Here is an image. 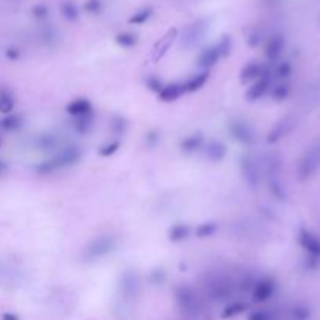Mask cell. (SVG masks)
Returning <instances> with one entry per match:
<instances>
[{"label": "cell", "mask_w": 320, "mask_h": 320, "mask_svg": "<svg viewBox=\"0 0 320 320\" xmlns=\"http://www.w3.org/2000/svg\"><path fill=\"white\" fill-rule=\"evenodd\" d=\"M83 158V148L82 146L75 142H68L66 146H62L60 150L55 152V155L50 158L41 161L38 166H34L36 174L40 175H48L55 174L58 170H64L76 166Z\"/></svg>", "instance_id": "1"}, {"label": "cell", "mask_w": 320, "mask_h": 320, "mask_svg": "<svg viewBox=\"0 0 320 320\" xmlns=\"http://www.w3.org/2000/svg\"><path fill=\"white\" fill-rule=\"evenodd\" d=\"M119 247V239L114 234H100L84 247L82 258L84 262H98L111 256Z\"/></svg>", "instance_id": "2"}, {"label": "cell", "mask_w": 320, "mask_h": 320, "mask_svg": "<svg viewBox=\"0 0 320 320\" xmlns=\"http://www.w3.org/2000/svg\"><path fill=\"white\" fill-rule=\"evenodd\" d=\"M228 134L233 140H236L238 144L244 146V147H250L254 144V130L253 125L240 118H234L228 122Z\"/></svg>", "instance_id": "3"}, {"label": "cell", "mask_w": 320, "mask_h": 320, "mask_svg": "<svg viewBox=\"0 0 320 320\" xmlns=\"http://www.w3.org/2000/svg\"><path fill=\"white\" fill-rule=\"evenodd\" d=\"M140 289V278L134 268H126L119 276V290L126 300L138 297Z\"/></svg>", "instance_id": "4"}, {"label": "cell", "mask_w": 320, "mask_h": 320, "mask_svg": "<svg viewBox=\"0 0 320 320\" xmlns=\"http://www.w3.org/2000/svg\"><path fill=\"white\" fill-rule=\"evenodd\" d=\"M239 168H240V174H242V176H244L246 183L252 189H254L260 184V182H261L260 168H258V161L254 160L253 155H250V153H244V155L240 156Z\"/></svg>", "instance_id": "5"}, {"label": "cell", "mask_w": 320, "mask_h": 320, "mask_svg": "<svg viewBox=\"0 0 320 320\" xmlns=\"http://www.w3.org/2000/svg\"><path fill=\"white\" fill-rule=\"evenodd\" d=\"M276 283L270 276H262L256 280L252 286V300L254 303H266L275 296Z\"/></svg>", "instance_id": "6"}, {"label": "cell", "mask_w": 320, "mask_h": 320, "mask_svg": "<svg viewBox=\"0 0 320 320\" xmlns=\"http://www.w3.org/2000/svg\"><path fill=\"white\" fill-rule=\"evenodd\" d=\"M266 75H270L266 64H262L260 61H250L240 69L239 80L242 84H252L253 82L260 80L261 76H266Z\"/></svg>", "instance_id": "7"}, {"label": "cell", "mask_w": 320, "mask_h": 320, "mask_svg": "<svg viewBox=\"0 0 320 320\" xmlns=\"http://www.w3.org/2000/svg\"><path fill=\"white\" fill-rule=\"evenodd\" d=\"M66 112L72 119H80V118H86V116H91V114H96L92 102L86 97H78V98L70 100L66 106Z\"/></svg>", "instance_id": "8"}, {"label": "cell", "mask_w": 320, "mask_h": 320, "mask_svg": "<svg viewBox=\"0 0 320 320\" xmlns=\"http://www.w3.org/2000/svg\"><path fill=\"white\" fill-rule=\"evenodd\" d=\"M175 298L176 303L180 304V308L186 312H197L198 310V302H197V296L194 294L189 286H180L175 289Z\"/></svg>", "instance_id": "9"}, {"label": "cell", "mask_w": 320, "mask_h": 320, "mask_svg": "<svg viewBox=\"0 0 320 320\" xmlns=\"http://www.w3.org/2000/svg\"><path fill=\"white\" fill-rule=\"evenodd\" d=\"M220 60H222V56H220L219 48H217L216 44H212V46L202 48V52L197 56V66L202 70H211L214 66L219 64Z\"/></svg>", "instance_id": "10"}, {"label": "cell", "mask_w": 320, "mask_h": 320, "mask_svg": "<svg viewBox=\"0 0 320 320\" xmlns=\"http://www.w3.org/2000/svg\"><path fill=\"white\" fill-rule=\"evenodd\" d=\"M272 89V80H270V75H266V76H261L260 80L253 82L248 89L246 91V98L248 102H258L261 100L262 97H266V94Z\"/></svg>", "instance_id": "11"}, {"label": "cell", "mask_w": 320, "mask_h": 320, "mask_svg": "<svg viewBox=\"0 0 320 320\" xmlns=\"http://www.w3.org/2000/svg\"><path fill=\"white\" fill-rule=\"evenodd\" d=\"M204 144H206V139L202 132H194L188 136H184L180 140V150L184 155H194V153L203 150Z\"/></svg>", "instance_id": "12"}, {"label": "cell", "mask_w": 320, "mask_h": 320, "mask_svg": "<svg viewBox=\"0 0 320 320\" xmlns=\"http://www.w3.org/2000/svg\"><path fill=\"white\" fill-rule=\"evenodd\" d=\"M34 144H36L38 150L54 152V150H60L62 146H66L68 142H62L61 134H56V133H52V132H44L41 134H38Z\"/></svg>", "instance_id": "13"}, {"label": "cell", "mask_w": 320, "mask_h": 320, "mask_svg": "<svg viewBox=\"0 0 320 320\" xmlns=\"http://www.w3.org/2000/svg\"><path fill=\"white\" fill-rule=\"evenodd\" d=\"M203 153H204V158H206L208 161H211V162H220L228 155V147H226L225 142H222V140L212 139V140H210L208 144H204Z\"/></svg>", "instance_id": "14"}, {"label": "cell", "mask_w": 320, "mask_h": 320, "mask_svg": "<svg viewBox=\"0 0 320 320\" xmlns=\"http://www.w3.org/2000/svg\"><path fill=\"white\" fill-rule=\"evenodd\" d=\"M183 94H186L183 82H174V83H164V86L156 94V97L160 102H164V104H174V102H176Z\"/></svg>", "instance_id": "15"}, {"label": "cell", "mask_w": 320, "mask_h": 320, "mask_svg": "<svg viewBox=\"0 0 320 320\" xmlns=\"http://www.w3.org/2000/svg\"><path fill=\"white\" fill-rule=\"evenodd\" d=\"M176 36H178V30H176V28H170L168 33H166V34L161 38V40L156 41V44L153 46V54H152L153 62H158L166 54L169 52V48H170L172 44L175 42Z\"/></svg>", "instance_id": "16"}, {"label": "cell", "mask_w": 320, "mask_h": 320, "mask_svg": "<svg viewBox=\"0 0 320 320\" xmlns=\"http://www.w3.org/2000/svg\"><path fill=\"white\" fill-rule=\"evenodd\" d=\"M192 236V226L186 222H176L168 228V239L172 244H182Z\"/></svg>", "instance_id": "17"}, {"label": "cell", "mask_w": 320, "mask_h": 320, "mask_svg": "<svg viewBox=\"0 0 320 320\" xmlns=\"http://www.w3.org/2000/svg\"><path fill=\"white\" fill-rule=\"evenodd\" d=\"M210 75H211V70H200V72L192 74L186 82H183L184 92L186 94H192V92L200 91V89L208 83Z\"/></svg>", "instance_id": "18"}, {"label": "cell", "mask_w": 320, "mask_h": 320, "mask_svg": "<svg viewBox=\"0 0 320 320\" xmlns=\"http://www.w3.org/2000/svg\"><path fill=\"white\" fill-rule=\"evenodd\" d=\"M24 122L25 120L20 114H16V112L6 114V116H4L2 119H0V132H5V133L19 132L24 128Z\"/></svg>", "instance_id": "19"}, {"label": "cell", "mask_w": 320, "mask_h": 320, "mask_svg": "<svg viewBox=\"0 0 320 320\" xmlns=\"http://www.w3.org/2000/svg\"><path fill=\"white\" fill-rule=\"evenodd\" d=\"M16 108V97L8 88H0V114L6 116V114L14 112Z\"/></svg>", "instance_id": "20"}, {"label": "cell", "mask_w": 320, "mask_h": 320, "mask_svg": "<svg viewBox=\"0 0 320 320\" xmlns=\"http://www.w3.org/2000/svg\"><path fill=\"white\" fill-rule=\"evenodd\" d=\"M284 47V41L280 34L272 36L266 44V56L268 61H276L281 55V50Z\"/></svg>", "instance_id": "21"}, {"label": "cell", "mask_w": 320, "mask_h": 320, "mask_svg": "<svg viewBox=\"0 0 320 320\" xmlns=\"http://www.w3.org/2000/svg\"><path fill=\"white\" fill-rule=\"evenodd\" d=\"M94 122H96V114H91V116H86V118H80V119H72V128L76 134L88 136L94 130Z\"/></svg>", "instance_id": "22"}, {"label": "cell", "mask_w": 320, "mask_h": 320, "mask_svg": "<svg viewBox=\"0 0 320 320\" xmlns=\"http://www.w3.org/2000/svg\"><path fill=\"white\" fill-rule=\"evenodd\" d=\"M110 132L116 136V139L120 140V138H124L128 132V120L122 114H114L110 120Z\"/></svg>", "instance_id": "23"}, {"label": "cell", "mask_w": 320, "mask_h": 320, "mask_svg": "<svg viewBox=\"0 0 320 320\" xmlns=\"http://www.w3.org/2000/svg\"><path fill=\"white\" fill-rule=\"evenodd\" d=\"M300 244L312 254H320V240L310 232L302 230L300 232Z\"/></svg>", "instance_id": "24"}, {"label": "cell", "mask_w": 320, "mask_h": 320, "mask_svg": "<svg viewBox=\"0 0 320 320\" xmlns=\"http://www.w3.org/2000/svg\"><path fill=\"white\" fill-rule=\"evenodd\" d=\"M248 311V303L246 302H233V303H230L226 304L225 308L222 310V317L224 318H233V317H238L240 314H244Z\"/></svg>", "instance_id": "25"}, {"label": "cell", "mask_w": 320, "mask_h": 320, "mask_svg": "<svg viewBox=\"0 0 320 320\" xmlns=\"http://www.w3.org/2000/svg\"><path fill=\"white\" fill-rule=\"evenodd\" d=\"M219 232V225L214 220H208V222H203L200 225H197V228L194 230V233L198 239H208L216 236V233Z\"/></svg>", "instance_id": "26"}, {"label": "cell", "mask_w": 320, "mask_h": 320, "mask_svg": "<svg viewBox=\"0 0 320 320\" xmlns=\"http://www.w3.org/2000/svg\"><path fill=\"white\" fill-rule=\"evenodd\" d=\"M120 146H122V142L119 139H112V140H110V142H105V144H102L100 147H98V156H102V158H110V156H112V155H116V153L119 152V148H120Z\"/></svg>", "instance_id": "27"}, {"label": "cell", "mask_w": 320, "mask_h": 320, "mask_svg": "<svg viewBox=\"0 0 320 320\" xmlns=\"http://www.w3.org/2000/svg\"><path fill=\"white\" fill-rule=\"evenodd\" d=\"M138 34L134 33L122 32L116 36V44L122 48H133L134 46H138Z\"/></svg>", "instance_id": "28"}, {"label": "cell", "mask_w": 320, "mask_h": 320, "mask_svg": "<svg viewBox=\"0 0 320 320\" xmlns=\"http://www.w3.org/2000/svg\"><path fill=\"white\" fill-rule=\"evenodd\" d=\"M216 46H217V48H219L222 60H224V58H228L230 55H232L233 47H234L233 40H232V36H230V34H224V36L220 38V40H219V42H217Z\"/></svg>", "instance_id": "29"}, {"label": "cell", "mask_w": 320, "mask_h": 320, "mask_svg": "<svg viewBox=\"0 0 320 320\" xmlns=\"http://www.w3.org/2000/svg\"><path fill=\"white\" fill-rule=\"evenodd\" d=\"M148 280L153 286H162L166 281H168V274H166V270L162 267H155L148 274Z\"/></svg>", "instance_id": "30"}, {"label": "cell", "mask_w": 320, "mask_h": 320, "mask_svg": "<svg viewBox=\"0 0 320 320\" xmlns=\"http://www.w3.org/2000/svg\"><path fill=\"white\" fill-rule=\"evenodd\" d=\"M152 14H153V8H150V6L148 8H142V10L136 11L128 22L134 24V25H142V24H146L152 18Z\"/></svg>", "instance_id": "31"}, {"label": "cell", "mask_w": 320, "mask_h": 320, "mask_svg": "<svg viewBox=\"0 0 320 320\" xmlns=\"http://www.w3.org/2000/svg\"><path fill=\"white\" fill-rule=\"evenodd\" d=\"M290 92V88L288 83H278L276 86H274V89H270V94H272V98L275 102H283Z\"/></svg>", "instance_id": "32"}, {"label": "cell", "mask_w": 320, "mask_h": 320, "mask_svg": "<svg viewBox=\"0 0 320 320\" xmlns=\"http://www.w3.org/2000/svg\"><path fill=\"white\" fill-rule=\"evenodd\" d=\"M144 82H146V86L150 89L152 92H155V94H158L161 91V88L164 86V83H162V80L160 78V76L158 75H153V74L147 75Z\"/></svg>", "instance_id": "33"}, {"label": "cell", "mask_w": 320, "mask_h": 320, "mask_svg": "<svg viewBox=\"0 0 320 320\" xmlns=\"http://www.w3.org/2000/svg\"><path fill=\"white\" fill-rule=\"evenodd\" d=\"M61 12L68 20H76V19H78V10H76L75 4H72V2L62 4L61 5Z\"/></svg>", "instance_id": "34"}, {"label": "cell", "mask_w": 320, "mask_h": 320, "mask_svg": "<svg viewBox=\"0 0 320 320\" xmlns=\"http://www.w3.org/2000/svg\"><path fill=\"white\" fill-rule=\"evenodd\" d=\"M144 140H146V146H147V147L153 148V147H156V146L160 144L161 134H160V132H158V130H148V132L146 133Z\"/></svg>", "instance_id": "35"}, {"label": "cell", "mask_w": 320, "mask_h": 320, "mask_svg": "<svg viewBox=\"0 0 320 320\" xmlns=\"http://www.w3.org/2000/svg\"><path fill=\"white\" fill-rule=\"evenodd\" d=\"M247 320H274V317L267 310H254L248 314Z\"/></svg>", "instance_id": "36"}, {"label": "cell", "mask_w": 320, "mask_h": 320, "mask_svg": "<svg viewBox=\"0 0 320 320\" xmlns=\"http://www.w3.org/2000/svg\"><path fill=\"white\" fill-rule=\"evenodd\" d=\"M290 72H292V69H290V64H289L288 61L280 62L278 68H276V70H275V74H276L278 78H286V76L290 75Z\"/></svg>", "instance_id": "37"}, {"label": "cell", "mask_w": 320, "mask_h": 320, "mask_svg": "<svg viewBox=\"0 0 320 320\" xmlns=\"http://www.w3.org/2000/svg\"><path fill=\"white\" fill-rule=\"evenodd\" d=\"M84 10L88 12H91V14H97V12H100V10H102L100 0H88L84 4Z\"/></svg>", "instance_id": "38"}, {"label": "cell", "mask_w": 320, "mask_h": 320, "mask_svg": "<svg viewBox=\"0 0 320 320\" xmlns=\"http://www.w3.org/2000/svg\"><path fill=\"white\" fill-rule=\"evenodd\" d=\"M47 12H48V10H47V6H44V5H38V6L33 8V14H34L36 18H40V19L46 18Z\"/></svg>", "instance_id": "39"}, {"label": "cell", "mask_w": 320, "mask_h": 320, "mask_svg": "<svg viewBox=\"0 0 320 320\" xmlns=\"http://www.w3.org/2000/svg\"><path fill=\"white\" fill-rule=\"evenodd\" d=\"M2 320H20V318H19V316L14 314V312H5V314L2 316Z\"/></svg>", "instance_id": "40"}, {"label": "cell", "mask_w": 320, "mask_h": 320, "mask_svg": "<svg viewBox=\"0 0 320 320\" xmlns=\"http://www.w3.org/2000/svg\"><path fill=\"white\" fill-rule=\"evenodd\" d=\"M6 56L10 60H18L19 58V52H14L12 48H10V50H6Z\"/></svg>", "instance_id": "41"}, {"label": "cell", "mask_w": 320, "mask_h": 320, "mask_svg": "<svg viewBox=\"0 0 320 320\" xmlns=\"http://www.w3.org/2000/svg\"><path fill=\"white\" fill-rule=\"evenodd\" d=\"M6 170H8V164H6L4 160H0V175L5 174Z\"/></svg>", "instance_id": "42"}, {"label": "cell", "mask_w": 320, "mask_h": 320, "mask_svg": "<svg viewBox=\"0 0 320 320\" xmlns=\"http://www.w3.org/2000/svg\"><path fill=\"white\" fill-rule=\"evenodd\" d=\"M0 146H2V138H0Z\"/></svg>", "instance_id": "43"}]
</instances>
